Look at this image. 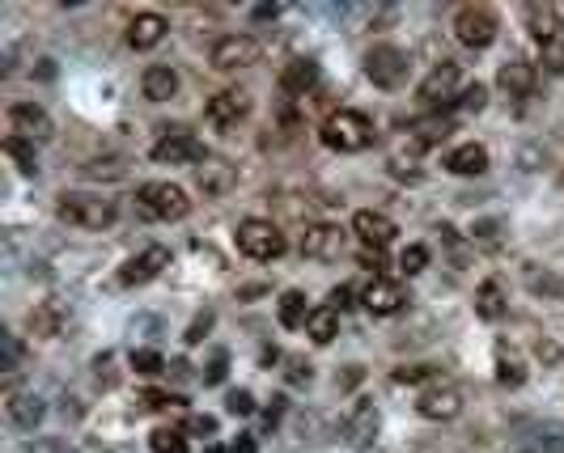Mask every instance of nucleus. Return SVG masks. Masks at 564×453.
I'll list each match as a JSON object with an SVG mask.
<instances>
[{
    "label": "nucleus",
    "instance_id": "40",
    "mask_svg": "<svg viewBox=\"0 0 564 453\" xmlns=\"http://www.w3.org/2000/svg\"><path fill=\"white\" fill-rule=\"evenodd\" d=\"M213 322H217V314H213V310H204V314H196V322H191V326H187V335H183V339L191 343V348H196V343H204V335H208V331H213Z\"/></svg>",
    "mask_w": 564,
    "mask_h": 453
},
{
    "label": "nucleus",
    "instance_id": "45",
    "mask_svg": "<svg viewBox=\"0 0 564 453\" xmlns=\"http://www.w3.org/2000/svg\"><path fill=\"white\" fill-rule=\"evenodd\" d=\"M280 415H285V398H272L268 411H263V424L276 428V424H280Z\"/></svg>",
    "mask_w": 564,
    "mask_h": 453
},
{
    "label": "nucleus",
    "instance_id": "16",
    "mask_svg": "<svg viewBox=\"0 0 564 453\" xmlns=\"http://www.w3.org/2000/svg\"><path fill=\"white\" fill-rule=\"evenodd\" d=\"M352 233H357V238H361L369 250H382V246H391V242L399 238V225L391 221V216L365 208V212L352 216Z\"/></svg>",
    "mask_w": 564,
    "mask_h": 453
},
{
    "label": "nucleus",
    "instance_id": "32",
    "mask_svg": "<svg viewBox=\"0 0 564 453\" xmlns=\"http://www.w3.org/2000/svg\"><path fill=\"white\" fill-rule=\"evenodd\" d=\"M149 449L153 453H191V445H187V437L179 428H157L149 437Z\"/></svg>",
    "mask_w": 564,
    "mask_h": 453
},
{
    "label": "nucleus",
    "instance_id": "19",
    "mask_svg": "<svg viewBox=\"0 0 564 453\" xmlns=\"http://www.w3.org/2000/svg\"><path fill=\"white\" fill-rule=\"evenodd\" d=\"M5 411H9V424H13V428H22V432H34V428L43 424V415H47L43 398H39V394H30V390H13V394H9V403H5Z\"/></svg>",
    "mask_w": 564,
    "mask_h": 453
},
{
    "label": "nucleus",
    "instance_id": "6",
    "mask_svg": "<svg viewBox=\"0 0 564 453\" xmlns=\"http://www.w3.org/2000/svg\"><path fill=\"white\" fill-rule=\"evenodd\" d=\"M259 56H263V47L255 34H221L213 51H208V64L217 72H238V68H251Z\"/></svg>",
    "mask_w": 564,
    "mask_h": 453
},
{
    "label": "nucleus",
    "instance_id": "11",
    "mask_svg": "<svg viewBox=\"0 0 564 453\" xmlns=\"http://www.w3.org/2000/svg\"><path fill=\"white\" fill-rule=\"evenodd\" d=\"M162 271H170V250L166 246H145L140 255H132L128 263L119 267V284H128V288H136V284H149V280H157Z\"/></svg>",
    "mask_w": 564,
    "mask_h": 453
},
{
    "label": "nucleus",
    "instance_id": "36",
    "mask_svg": "<svg viewBox=\"0 0 564 453\" xmlns=\"http://www.w3.org/2000/svg\"><path fill=\"white\" fill-rule=\"evenodd\" d=\"M425 267H429V250L425 246H408L399 255V271H403V276H420Z\"/></svg>",
    "mask_w": 564,
    "mask_h": 453
},
{
    "label": "nucleus",
    "instance_id": "12",
    "mask_svg": "<svg viewBox=\"0 0 564 453\" xmlns=\"http://www.w3.org/2000/svg\"><path fill=\"white\" fill-rule=\"evenodd\" d=\"M361 305H365V310L374 314V318H395V314L403 310V305H408V293H403V284L378 276V280H369V284H365Z\"/></svg>",
    "mask_w": 564,
    "mask_h": 453
},
{
    "label": "nucleus",
    "instance_id": "48",
    "mask_svg": "<svg viewBox=\"0 0 564 453\" xmlns=\"http://www.w3.org/2000/svg\"><path fill=\"white\" fill-rule=\"evenodd\" d=\"M352 301V288H331V310H348Z\"/></svg>",
    "mask_w": 564,
    "mask_h": 453
},
{
    "label": "nucleus",
    "instance_id": "39",
    "mask_svg": "<svg viewBox=\"0 0 564 453\" xmlns=\"http://www.w3.org/2000/svg\"><path fill=\"white\" fill-rule=\"evenodd\" d=\"M225 411H229V415H255V394H251V390H229Z\"/></svg>",
    "mask_w": 564,
    "mask_h": 453
},
{
    "label": "nucleus",
    "instance_id": "31",
    "mask_svg": "<svg viewBox=\"0 0 564 453\" xmlns=\"http://www.w3.org/2000/svg\"><path fill=\"white\" fill-rule=\"evenodd\" d=\"M5 153L17 161V170H22L26 178H34V174H39V153H34V144H30V140H22V136H9V140H5Z\"/></svg>",
    "mask_w": 564,
    "mask_h": 453
},
{
    "label": "nucleus",
    "instance_id": "4",
    "mask_svg": "<svg viewBox=\"0 0 564 453\" xmlns=\"http://www.w3.org/2000/svg\"><path fill=\"white\" fill-rule=\"evenodd\" d=\"M238 250L246 259H255V263H272L285 255V233H280L272 221H242L238 225Z\"/></svg>",
    "mask_w": 564,
    "mask_h": 453
},
{
    "label": "nucleus",
    "instance_id": "33",
    "mask_svg": "<svg viewBox=\"0 0 564 453\" xmlns=\"http://www.w3.org/2000/svg\"><path fill=\"white\" fill-rule=\"evenodd\" d=\"M132 373H140V377H162V373H166L162 352H153V348L132 352Z\"/></svg>",
    "mask_w": 564,
    "mask_h": 453
},
{
    "label": "nucleus",
    "instance_id": "27",
    "mask_svg": "<svg viewBox=\"0 0 564 453\" xmlns=\"http://www.w3.org/2000/svg\"><path fill=\"white\" fill-rule=\"evenodd\" d=\"M306 335L319 343V348H327V343L340 335V310H331V305H319V310L310 314V322H306Z\"/></svg>",
    "mask_w": 564,
    "mask_h": 453
},
{
    "label": "nucleus",
    "instance_id": "25",
    "mask_svg": "<svg viewBox=\"0 0 564 453\" xmlns=\"http://www.w3.org/2000/svg\"><path fill=\"white\" fill-rule=\"evenodd\" d=\"M475 314H480L484 322L505 318V288L497 280H484L480 288H475Z\"/></svg>",
    "mask_w": 564,
    "mask_h": 453
},
{
    "label": "nucleus",
    "instance_id": "2",
    "mask_svg": "<svg viewBox=\"0 0 564 453\" xmlns=\"http://www.w3.org/2000/svg\"><path fill=\"white\" fill-rule=\"evenodd\" d=\"M56 216L64 225H77V229H111L115 225V204L102 195H90V191H64L60 204H56Z\"/></svg>",
    "mask_w": 564,
    "mask_h": 453
},
{
    "label": "nucleus",
    "instance_id": "9",
    "mask_svg": "<svg viewBox=\"0 0 564 453\" xmlns=\"http://www.w3.org/2000/svg\"><path fill=\"white\" fill-rule=\"evenodd\" d=\"M9 128H13V136H22L30 144H47L51 136H56V123H51V115L39 102H13L9 106Z\"/></svg>",
    "mask_w": 564,
    "mask_h": 453
},
{
    "label": "nucleus",
    "instance_id": "42",
    "mask_svg": "<svg viewBox=\"0 0 564 453\" xmlns=\"http://www.w3.org/2000/svg\"><path fill=\"white\" fill-rule=\"evenodd\" d=\"M535 356L543 360V365H560V356H564V352L556 348V343H552L548 335H539V343H535Z\"/></svg>",
    "mask_w": 564,
    "mask_h": 453
},
{
    "label": "nucleus",
    "instance_id": "15",
    "mask_svg": "<svg viewBox=\"0 0 564 453\" xmlns=\"http://www.w3.org/2000/svg\"><path fill=\"white\" fill-rule=\"evenodd\" d=\"M153 161H162V166H196V161H204V149H200L196 136L166 132L162 140L153 144Z\"/></svg>",
    "mask_w": 564,
    "mask_h": 453
},
{
    "label": "nucleus",
    "instance_id": "51",
    "mask_svg": "<svg viewBox=\"0 0 564 453\" xmlns=\"http://www.w3.org/2000/svg\"><path fill=\"white\" fill-rule=\"evenodd\" d=\"M255 17H259V22H268V17H280V5H259Z\"/></svg>",
    "mask_w": 564,
    "mask_h": 453
},
{
    "label": "nucleus",
    "instance_id": "47",
    "mask_svg": "<svg viewBox=\"0 0 564 453\" xmlns=\"http://www.w3.org/2000/svg\"><path fill=\"white\" fill-rule=\"evenodd\" d=\"M17 356H22V343H17V339L9 335V339H5V373L17 365Z\"/></svg>",
    "mask_w": 564,
    "mask_h": 453
},
{
    "label": "nucleus",
    "instance_id": "35",
    "mask_svg": "<svg viewBox=\"0 0 564 453\" xmlns=\"http://www.w3.org/2000/svg\"><path fill=\"white\" fill-rule=\"evenodd\" d=\"M484 106H488V85H480V81H475V85H467L463 94H458V111H467V115L475 111V115H480Z\"/></svg>",
    "mask_w": 564,
    "mask_h": 453
},
{
    "label": "nucleus",
    "instance_id": "43",
    "mask_svg": "<svg viewBox=\"0 0 564 453\" xmlns=\"http://www.w3.org/2000/svg\"><path fill=\"white\" fill-rule=\"evenodd\" d=\"M140 403H145L149 411H162V407H183V398H166V394L149 390V394H140Z\"/></svg>",
    "mask_w": 564,
    "mask_h": 453
},
{
    "label": "nucleus",
    "instance_id": "46",
    "mask_svg": "<svg viewBox=\"0 0 564 453\" xmlns=\"http://www.w3.org/2000/svg\"><path fill=\"white\" fill-rule=\"evenodd\" d=\"M475 238H480L484 246H497V221H488V225H475Z\"/></svg>",
    "mask_w": 564,
    "mask_h": 453
},
{
    "label": "nucleus",
    "instance_id": "41",
    "mask_svg": "<svg viewBox=\"0 0 564 453\" xmlns=\"http://www.w3.org/2000/svg\"><path fill=\"white\" fill-rule=\"evenodd\" d=\"M225 369H229V356L225 352H213V360H208V369H204V386H221L225 382Z\"/></svg>",
    "mask_w": 564,
    "mask_h": 453
},
{
    "label": "nucleus",
    "instance_id": "21",
    "mask_svg": "<svg viewBox=\"0 0 564 453\" xmlns=\"http://www.w3.org/2000/svg\"><path fill=\"white\" fill-rule=\"evenodd\" d=\"M497 85L505 89L509 98H526L535 89V64L531 60H522V56H509L497 72Z\"/></svg>",
    "mask_w": 564,
    "mask_h": 453
},
{
    "label": "nucleus",
    "instance_id": "10",
    "mask_svg": "<svg viewBox=\"0 0 564 453\" xmlns=\"http://www.w3.org/2000/svg\"><path fill=\"white\" fill-rule=\"evenodd\" d=\"M378 428H382V415H378V407L369 403V398H361V403L352 407V411L344 415V424H340L348 449H357V453L378 441Z\"/></svg>",
    "mask_w": 564,
    "mask_h": 453
},
{
    "label": "nucleus",
    "instance_id": "49",
    "mask_svg": "<svg viewBox=\"0 0 564 453\" xmlns=\"http://www.w3.org/2000/svg\"><path fill=\"white\" fill-rule=\"evenodd\" d=\"M259 445H255V437H238L234 445H229V453H255Z\"/></svg>",
    "mask_w": 564,
    "mask_h": 453
},
{
    "label": "nucleus",
    "instance_id": "26",
    "mask_svg": "<svg viewBox=\"0 0 564 453\" xmlns=\"http://www.w3.org/2000/svg\"><path fill=\"white\" fill-rule=\"evenodd\" d=\"M310 301H306V293H297V288H289L285 297H280V326L285 331H302V326L310 322Z\"/></svg>",
    "mask_w": 564,
    "mask_h": 453
},
{
    "label": "nucleus",
    "instance_id": "14",
    "mask_svg": "<svg viewBox=\"0 0 564 453\" xmlns=\"http://www.w3.org/2000/svg\"><path fill=\"white\" fill-rule=\"evenodd\" d=\"M302 255L314 263H331L344 255V229L340 225H306L302 233Z\"/></svg>",
    "mask_w": 564,
    "mask_h": 453
},
{
    "label": "nucleus",
    "instance_id": "29",
    "mask_svg": "<svg viewBox=\"0 0 564 453\" xmlns=\"http://www.w3.org/2000/svg\"><path fill=\"white\" fill-rule=\"evenodd\" d=\"M497 382H501L505 390H518V386L526 382V365H522V360H518L514 352L505 348V343L497 348Z\"/></svg>",
    "mask_w": 564,
    "mask_h": 453
},
{
    "label": "nucleus",
    "instance_id": "17",
    "mask_svg": "<svg viewBox=\"0 0 564 453\" xmlns=\"http://www.w3.org/2000/svg\"><path fill=\"white\" fill-rule=\"evenodd\" d=\"M454 85H458V64L454 60H442L425 81H420V89H416V98L425 102V106H437V102H450V94H454Z\"/></svg>",
    "mask_w": 564,
    "mask_h": 453
},
{
    "label": "nucleus",
    "instance_id": "50",
    "mask_svg": "<svg viewBox=\"0 0 564 453\" xmlns=\"http://www.w3.org/2000/svg\"><path fill=\"white\" fill-rule=\"evenodd\" d=\"M191 428H196V432H213L217 420H213V415H196V420H191Z\"/></svg>",
    "mask_w": 564,
    "mask_h": 453
},
{
    "label": "nucleus",
    "instance_id": "34",
    "mask_svg": "<svg viewBox=\"0 0 564 453\" xmlns=\"http://www.w3.org/2000/svg\"><path fill=\"white\" fill-rule=\"evenodd\" d=\"M522 453H564V432H539V437L522 441Z\"/></svg>",
    "mask_w": 564,
    "mask_h": 453
},
{
    "label": "nucleus",
    "instance_id": "44",
    "mask_svg": "<svg viewBox=\"0 0 564 453\" xmlns=\"http://www.w3.org/2000/svg\"><path fill=\"white\" fill-rule=\"evenodd\" d=\"M310 373H314L310 365H302V360H293V365H289V382H293V386H310Z\"/></svg>",
    "mask_w": 564,
    "mask_h": 453
},
{
    "label": "nucleus",
    "instance_id": "24",
    "mask_svg": "<svg viewBox=\"0 0 564 453\" xmlns=\"http://www.w3.org/2000/svg\"><path fill=\"white\" fill-rule=\"evenodd\" d=\"M526 26H531V39L539 47H548L552 39H560V34H564V22H560V13L552 5H531V9H526Z\"/></svg>",
    "mask_w": 564,
    "mask_h": 453
},
{
    "label": "nucleus",
    "instance_id": "52",
    "mask_svg": "<svg viewBox=\"0 0 564 453\" xmlns=\"http://www.w3.org/2000/svg\"><path fill=\"white\" fill-rule=\"evenodd\" d=\"M39 453H73V449H39Z\"/></svg>",
    "mask_w": 564,
    "mask_h": 453
},
{
    "label": "nucleus",
    "instance_id": "30",
    "mask_svg": "<svg viewBox=\"0 0 564 453\" xmlns=\"http://www.w3.org/2000/svg\"><path fill=\"white\" fill-rule=\"evenodd\" d=\"M60 326H64V305L60 301H47V305H39V310L30 314V331L34 335H47L51 339Z\"/></svg>",
    "mask_w": 564,
    "mask_h": 453
},
{
    "label": "nucleus",
    "instance_id": "37",
    "mask_svg": "<svg viewBox=\"0 0 564 453\" xmlns=\"http://www.w3.org/2000/svg\"><path fill=\"white\" fill-rule=\"evenodd\" d=\"M437 369L433 365H399L391 377H395V386H420V382H429Z\"/></svg>",
    "mask_w": 564,
    "mask_h": 453
},
{
    "label": "nucleus",
    "instance_id": "3",
    "mask_svg": "<svg viewBox=\"0 0 564 453\" xmlns=\"http://www.w3.org/2000/svg\"><path fill=\"white\" fill-rule=\"evenodd\" d=\"M136 212L145 221H183L191 212V199L179 183H145L136 191Z\"/></svg>",
    "mask_w": 564,
    "mask_h": 453
},
{
    "label": "nucleus",
    "instance_id": "8",
    "mask_svg": "<svg viewBox=\"0 0 564 453\" xmlns=\"http://www.w3.org/2000/svg\"><path fill=\"white\" fill-rule=\"evenodd\" d=\"M454 39L463 43L467 51H484L497 43V17H492L488 9H458L454 17Z\"/></svg>",
    "mask_w": 564,
    "mask_h": 453
},
{
    "label": "nucleus",
    "instance_id": "20",
    "mask_svg": "<svg viewBox=\"0 0 564 453\" xmlns=\"http://www.w3.org/2000/svg\"><path fill=\"white\" fill-rule=\"evenodd\" d=\"M446 170L458 174V178H480V174H488V149L475 140L458 144V149L446 153Z\"/></svg>",
    "mask_w": 564,
    "mask_h": 453
},
{
    "label": "nucleus",
    "instance_id": "18",
    "mask_svg": "<svg viewBox=\"0 0 564 453\" xmlns=\"http://www.w3.org/2000/svg\"><path fill=\"white\" fill-rule=\"evenodd\" d=\"M166 34H170V26H166L162 13H136L128 22V47L132 51H153Z\"/></svg>",
    "mask_w": 564,
    "mask_h": 453
},
{
    "label": "nucleus",
    "instance_id": "13",
    "mask_svg": "<svg viewBox=\"0 0 564 453\" xmlns=\"http://www.w3.org/2000/svg\"><path fill=\"white\" fill-rule=\"evenodd\" d=\"M246 111H251V94H246V89H221V94L208 98L204 119L213 123V128H234L238 119H246Z\"/></svg>",
    "mask_w": 564,
    "mask_h": 453
},
{
    "label": "nucleus",
    "instance_id": "1",
    "mask_svg": "<svg viewBox=\"0 0 564 453\" xmlns=\"http://www.w3.org/2000/svg\"><path fill=\"white\" fill-rule=\"evenodd\" d=\"M319 136H323L327 149H336V153H361V149H369V144L378 140L374 119L361 115V111H331L323 119Z\"/></svg>",
    "mask_w": 564,
    "mask_h": 453
},
{
    "label": "nucleus",
    "instance_id": "23",
    "mask_svg": "<svg viewBox=\"0 0 564 453\" xmlns=\"http://www.w3.org/2000/svg\"><path fill=\"white\" fill-rule=\"evenodd\" d=\"M140 89H145L149 102H170L179 94V72L170 64H153V68H145V77H140Z\"/></svg>",
    "mask_w": 564,
    "mask_h": 453
},
{
    "label": "nucleus",
    "instance_id": "5",
    "mask_svg": "<svg viewBox=\"0 0 564 453\" xmlns=\"http://www.w3.org/2000/svg\"><path fill=\"white\" fill-rule=\"evenodd\" d=\"M365 77L374 81L378 89H399L408 81V51L391 47V43H378L365 51Z\"/></svg>",
    "mask_w": 564,
    "mask_h": 453
},
{
    "label": "nucleus",
    "instance_id": "22",
    "mask_svg": "<svg viewBox=\"0 0 564 453\" xmlns=\"http://www.w3.org/2000/svg\"><path fill=\"white\" fill-rule=\"evenodd\" d=\"M314 85H319V64L314 60H289L285 72H280V89L293 98H306Z\"/></svg>",
    "mask_w": 564,
    "mask_h": 453
},
{
    "label": "nucleus",
    "instance_id": "38",
    "mask_svg": "<svg viewBox=\"0 0 564 453\" xmlns=\"http://www.w3.org/2000/svg\"><path fill=\"white\" fill-rule=\"evenodd\" d=\"M539 51H543V68H548L552 77H564V34L552 39L548 47H539Z\"/></svg>",
    "mask_w": 564,
    "mask_h": 453
},
{
    "label": "nucleus",
    "instance_id": "28",
    "mask_svg": "<svg viewBox=\"0 0 564 453\" xmlns=\"http://www.w3.org/2000/svg\"><path fill=\"white\" fill-rule=\"evenodd\" d=\"M204 170H196V183L204 195H221L229 183H234V170L225 166V161H200Z\"/></svg>",
    "mask_w": 564,
    "mask_h": 453
},
{
    "label": "nucleus",
    "instance_id": "53",
    "mask_svg": "<svg viewBox=\"0 0 564 453\" xmlns=\"http://www.w3.org/2000/svg\"><path fill=\"white\" fill-rule=\"evenodd\" d=\"M416 453H442V449H416Z\"/></svg>",
    "mask_w": 564,
    "mask_h": 453
},
{
    "label": "nucleus",
    "instance_id": "7",
    "mask_svg": "<svg viewBox=\"0 0 564 453\" xmlns=\"http://www.w3.org/2000/svg\"><path fill=\"white\" fill-rule=\"evenodd\" d=\"M416 415H420V420H433V424L458 420V415H463V390L450 386V382H433L429 390H420Z\"/></svg>",
    "mask_w": 564,
    "mask_h": 453
}]
</instances>
